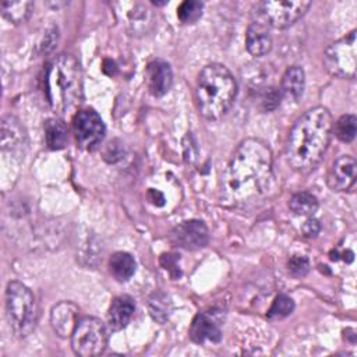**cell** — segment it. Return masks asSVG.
Returning a JSON list of instances; mask_svg holds the SVG:
<instances>
[{"mask_svg":"<svg viewBox=\"0 0 357 357\" xmlns=\"http://www.w3.org/2000/svg\"><path fill=\"white\" fill-rule=\"evenodd\" d=\"M319 204L318 199L315 198V195H312L308 191H301V192H296L290 201H289V208L294 215L298 216H308L311 218L317 209H318Z\"/></svg>","mask_w":357,"mask_h":357,"instance_id":"obj_20","label":"cell"},{"mask_svg":"<svg viewBox=\"0 0 357 357\" xmlns=\"http://www.w3.org/2000/svg\"><path fill=\"white\" fill-rule=\"evenodd\" d=\"M237 96V81L229 68L219 63L205 66L198 74L195 102L206 120L222 119Z\"/></svg>","mask_w":357,"mask_h":357,"instance_id":"obj_4","label":"cell"},{"mask_svg":"<svg viewBox=\"0 0 357 357\" xmlns=\"http://www.w3.org/2000/svg\"><path fill=\"white\" fill-rule=\"evenodd\" d=\"M109 271L119 282H127L135 272V261L131 254L117 251L109 258Z\"/></svg>","mask_w":357,"mask_h":357,"instance_id":"obj_19","label":"cell"},{"mask_svg":"<svg viewBox=\"0 0 357 357\" xmlns=\"http://www.w3.org/2000/svg\"><path fill=\"white\" fill-rule=\"evenodd\" d=\"M107 346L106 325L95 317H84L77 322L71 335V347L77 356L92 357L105 351Z\"/></svg>","mask_w":357,"mask_h":357,"instance_id":"obj_7","label":"cell"},{"mask_svg":"<svg viewBox=\"0 0 357 357\" xmlns=\"http://www.w3.org/2000/svg\"><path fill=\"white\" fill-rule=\"evenodd\" d=\"M324 66L335 77L350 79L356 77V29L326 47Z\"/></svg>","mask_w":357,"mask_h":357,"instance_id":"obj_8","label":"cell"},{"mask_svg":"<svg viewBox=\"0 0 357 357\" xmlns=\"http://www.w3.org/2000/svg\"><path fill=\"white\" fill-rule=\"evenodd\" d=\"M148 89L153 96H163L173 84V73L170 64L162 59L152 60L146 67Z\"/></svg>","mask_w":357,"mask_h":357,"instance_id":"obj_14","label":"cell"},{"mask_svg":"<svg viewBox=\"0 0 357 357\" xmlns=\"http://www.w3.org/2000/svg\"><path fill=\"white\" fill-rule=\"evenodd\" d=\"M304 70L300 66H291L283 74L280 93L289 102H297L304 92Z\"/></svg>","mask_w":357,"mask_h":357,"instance_id":"obj_17","label":"cell"},{"mask_svg":"<svg viewBox=\"0 0 357 357\" xmlns=\"http://www.w3.org/2000/svg\"><path fill=\"white\" fill-rule=\"evenodd\" d=\"M79 308L71 301H60L50 311V325L60 337H71L78 318Z\"/></svg>","mask_w":357,"mask_h":357,"instance_id":"obj_13","label":"cell"},{"mask_svg":"<svg viewBox=\"0 0 357 357\" xmlns=\"http://www.w3.org/2000/svg\"><path fill=\"white\" fill-rule=\"evenodd\" d=\"M172 311V303L165 293H155L149 298V312L152 318L160 324L169 319Z\"/></svg>","mask_w":357,"mask_h":357,"instance_id":"obj_23","label":"cell"},{"mask_svg":"<svg viewBox=\"0 0 357 357\" xmlns=\"http://www.w3.org/2000/svg\"><path fill=\"white\" fill-rule=\"evenodd\" d=\"M357 132V119L354 114H343L335 124V134L343 142H351Z\"/></svg>","mask_w":357,"mask_h":357,"instance_id":"obj_24","label":"cell"},{"mask_svg":"<svg viewBox=\"0 0 357 357\" xmlns=\"http://www.w3.org/2000/svg\"><path fill=\"white\" fill-rule=\"evenodd\" d=\"M287 268H289V272L296 276V278H301V276H305L310 271V262L303 255H293L289 262H287Z\"/></svg>","mask_w":357,"mask_h":357,"instance_id":"obj_27","label":"cell"},{"mask_svg":"<svg viewBox=\"0 0 357 357\" xmlns=\"http://www.w3.org/2000/svg\"><path fill=\"white\" fill-rule=\"evenodd\" d=\"M32 8V1H6L1 4V14L13 24H22L29 18Z\"/></svg>","mask_w":357,"mask_h":357,"instance_id":"obj_21","label":"cell"},{"mask_svg":"<svg viewBox=\"0 0 357 357\" xmlns=\"http://www.w3.org/2000/svg\"><path fill=\"white\" fill-rule=\"evenodd\" d=\"M245 47L254 57H261L269 53L272 49V38L265 25L255 21L250 24L245 32Z\"/></svg>","mask_w":357,"mask_h":357,"instance_id":"obj_15","label":"cell"},{"mask_svg":"<svg viewBox=\"0 0 357 357\" xmlns=\"http://www.w3.org/2000/svg\"><path fill=\"white\" fill-rule=\"evenodd\" d=\"M190 339L202 344L206 342L218 343L222 339V311L209 310L195 315L190 331Z\"/></svg>","mask_w":357,"mask_h":357,"instance_id":"obj_11","label":"cell"},{"mask_svg":"<svg viewBox=\"0 0 357 357\" xmlns=\"http://www.w3.org/2000/svg\"><path fill=\"white\" fill-rule=\"evenodd\" d=\"M273 156L266 142L247 138L233 152L222 177V202L247 208L262 201L273 183Z\"/></svg>","mask_w":357,"mask_h":357,"instance_id":"obj_1","label":"cell"},{"mask_svg":"<svg viewBox=\"0 0 357 357\" xmlns=\"http://www.w3.org/2000/svg\"><path fill=\"white\" fill-rule=\"evenodd\" d=\"M294 310V301L287 296V294H279L273 300L271 308L268 310V319L276 321V319H283L287 315H290Z\"/></svg>","mask_w":357,"mask_h":357,"instance_id":"obj_25","label":"cell"},{"mask_svg":"<svg viewBox=\"0 0 357 357\" xmlns=\"http://www.w3.org/2000/svg\"><path fill=\"white\" fill-rule=\"evenodd\" d=\"M333 121L329 110L317 106L307 110L293 124L286 142V160L298 173H310L325 155Z\"/></svg>","mask_w":357,"mask_h":357,"instance_id":"obj_2","label":"cell"},{"mask_svg":"<svg viewBox=\"0 0 357 357\" xmlns=\"http://www.w3.org/2000/svg\"><path fill=\"white\" fill-rule=\"evenodd\" d=\"M280 103V93L275 88H268L261 96V106L265 112H271Z\"/></svg>","mask_w":357,"mask_h":357,"instance_id":"obj_28","label":"cell"},{"mask_svg":"<svg viewBox=\"0 0 357 357\" xmlns=\"http://www.w3.org/2000/svg\"><path fill=\"white\" fill-rule=\"evenodd\" d=\"M135 310V304L134 300L130 296H119L116 297L110 307H109V312H107V322L112 331H121L124 329L132 314Z\"/></svg>","mask_w":357,"mask_h":357,"instance_id":"obj_16","label":"cell"},{"mask_svg":"<svg viewBox=\"0 0 357 357\" xmlns=\"http://www.w3.org/2000/svg\"><path fill=\"white\" fill-rule=\"evenodd\" d=\"M45 93L53 112L60 117L78 113L82 102V73L73 54L61 53L52 59L45 70Z\"/></svg>","mask_w":357,"mask_h":357,"instance_id":"obj_3","label":"cell"},{"mask_svg":"<svg viewBox=\"0 0 357 357\" xmlns=\"http://www.w3.org/2000/svg\"><path fill=\"white\" fill-rule=\"evenodd\" d=\"M73 131L75 142L81 149L93 151L102 142L106 128L103 120L93 109H81L74 116Z\"/></svg>","mask_w":357,"mask_h":357,"instance_id":"obj_9","label":"cell"},{"mask_svg":"<svg viewBox=\"0 0 357 357\" xmlns=\"http://www.w3.org/2000/svg\"><path fill=\"white\" fill-rule=\"evenodd\" d=\"M356 181V160L350 155L337 158L326 176V183L333 191H347Z\"/></svg>","mask_w":357,"mask_h":357,"instance_id":"obj_12","label":"cell"},{"mask_svg":"<svg viewBox=\"0 0 357 357\" xmlns=\"http://www.w3.org/2000/svg\"><path fill=\"white\" fill-rule=\"evenodd\" d=\"M1 142H3V148L6 149L7 146H10V149H17L22 139H24V134H22V128L18 124V121L14 117H6L3 120V126H1Z\"/></svg>","mask_w":357,"mask_h":357,"instance_id":"obj_22","label":"cell"},{"mask_svg":"<svg viewBox=\"0 0 357 357\" xmlns=\"http://www.w3.org/2000/svg\"><path fill=\"white\" fill-rule=\"evenodd\" d=\"M155 6H163V4H166L167 1H152Z\"/></svg>","mask_w":357,"mask_h":357,"instance_id":"obj_30","label":"cell"},{"mask_svg":"<svg viewBox=\"0 0 357 357\" xmlns=\"http://www.w3.org/2000/svg\"><path fill=\"white\" fill-rule=\"evenodd\" d=\"M204 4L197 0H185L177 7V17L183 24H195L202 15Z\"/></svg>","mask_w":357,"mask_h":357,"instance_id":"obj_26","label":"cell"},{"mask_svg":"<svg viewBox=\"0 0 357 357\" xmlns=\"http://www.w3.org/2000/svg\"><path fill=\"white\" fill-rule=\"evenodd\" d=\"M170 240L174 245L187 250L194 251L204 248L208 244L209 234L208 227L202 220H185L178 223L170 233Z\"/></svg>","mask_w":357,"mask_h":357,"instance_id":"obj_10","label":"cell"},{"mask_svg":"<svg viewBox=\"0 0 357 357\" xmlns=\"http://www.w3.org/2000/svg\"><path fill=\"white\" fill-rule=\"evenodd\" d=\"M301 230H303V233H304L305 237H315V236L319 233L321 226H319V222H318L317 219H312V216H311V218H308V219L304 222Z\"/></svg>","mask_w":357,"mask_h":357,"instance_id":"obj_29","label":"cell"},{"mask_svg":"<svg viewBox=\"0 0 357 357\" xmlns=\"http://www.w3.org/2000/svg\"><path fill=\"white\" fill-rule=\"evenodd\" d=\"M311 3L304 0H291V1H259L255 6L254 14L257 21L265 26L273 28H287L297 22L310 8Z\"/></svg>","mask_w":357,"mask_h":357,"instance_id":"obj_6","label":"cell"},{"mask_svg":"<svg viewBox=\"0 0 357 357\" xmlns=\"http://www.w3.org/2000/svg\"><path fill=\"white\" fill-rule=\"evenodd\" d=\"M6 315L13 333L26 337L36 325V303L32 291L21 282H10L6 289Z\"/></svg>","mask_w":357,"mask_h":357,"instance_id":"obj_5","label":"cell"},{"mask_svg":"<svg viewBox=\"0 0 357 357\" xmlns=\"http://www.w3.org/2000/svg\"><path fill=\"white\" fill-rule=\"evenodd\" d=\"M45 141L49 149H63L68 141V130L63 119H49L45 123Z\"/></svg>","mask_w":357,"mask_h":357,"instance_id":"obj_18","label":"cell"}]
</instances>
